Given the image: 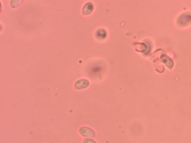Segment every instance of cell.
<instances>
[{"label":"cell","mask_w":191,"mask_h":143,"mask_svg":"<svg viewBox=\"0 0 191 143\" xmlns=\"http://www.w3.org/2000/svg\"><path fill=\"white\" fill-rule=\"evenodd\" d=\"M84 143H96L93 140L90 139H85L84 140Z\"/></svg>","instance_id":"2"},{"label":"cell","mask_w":191,"mask_h":143,"mask_svg":"<svg viewBox=\"0 0 191 143\" xmlns=\"http://www.w3.org/2000/svg\"><path fill=\"white\" fill-rule=\"evenodd\" d=\"M80 132L82 135L87 138H94L95 136L94 131L92 129L86 127H82L80 129Z\"/></svg>","instance_id":"1"}]
</instances>
